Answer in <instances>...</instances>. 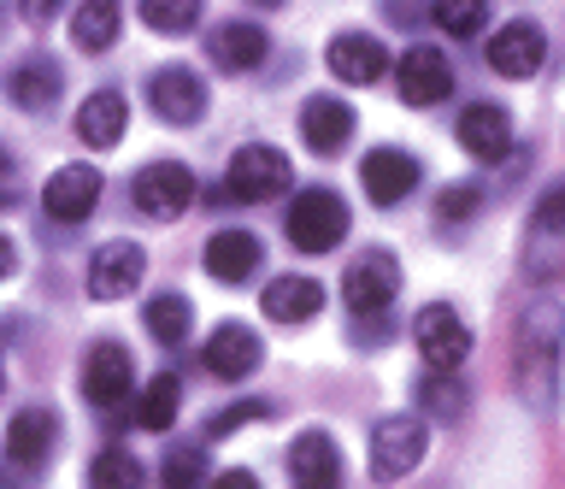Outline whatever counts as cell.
I'll use <instances>...</instances> for the list:
<instances>
[{
  "instance_id": "cell-1",
  "label": "cell",
  "mask_w": 565,
  "mask_h": 489,
  "mask_svg": "<svg viewBox=\"0 0 565 489\" xmlns=\"http://www.w3.org/2000/svg\"><path fill=\"white\" fill-rule=\"evenodd\" d=\"M559 354H565V307L554 295H536L519 312V330H512V383L536 413L554 407L559 390Z\"/></svg>"
},
{
  "instance_id": "cell-2",
  "label": "cell",
  "mask_w": 565,
  "mask_h": 489,
  "mask_svg": "<svg viewBox=\"0 0 565 489\" xmlns=\"http://www.w3.org/2000/svg\"><path fill=\"white\" fill-rule=\"evenodd\" d=\"M348 236V201L335 189H300L289 201V242L300 254H330Z\"/></svg>"
},
{
  "instance_id": "cell-3",
  "label": "cell",
  "mask_w": 565,
  "mask_h": 489,
  "mask_svg": "<svg viewBox=\"0 0 565 489\" xmlns=\"http://www.w3.org/2000/svg\"><path fill=\"white\" fill-rule=\"evenodd\" d=\"M424 448H430V430H424L418 413L377 418V430H371V478H377V483H401L406 471L424 460Z\"/></svg>"
},
{
  "instance_id": "cell-4",
  "label": "cell",
  "mask_w": 565,
  "mask_h": 489,
  "mask_svg": "<svg viewBox=\"0 0 565 489\" xmlns=\"http://www.w3.org/2000/svg\"><path fill=\"white\" fill-rule=\"evenodd\" d=\"M289 153L282 148H265V142H247L230 153V166H224V195H236V201H271L289 189Z\"/></svg>"
},
{
  "instance_id": "cell-5",
  "label": "cell",
  "mask_w": 565,
  "mask_h": 489,
  "mask_svg": "<svg viewBox=\"0 0 565 489\" xmlns=\"http://www.w3.org/2000/svg\"><path fill=\"white\" fill-rule=\"evenodd\" d=\"M395 89L406 107H436V100H448L454 95V65L441 47L430 42H413L406 54L395 60Z\"/></svg>"
},
{
  "instance_id": "cell-6",
  "label": "cell",
  "mask_w": 565,
  "mask_h": 489,
  "mask_svg": "<svg viewBox=\"0 0 565 489\" xmlns=\"http://www.w3.org/2000/svg\"><path fill=\"white\" fill-rule=\"evenodd\" d=\"M418 354L430 372H459L471 360V325L448 301H430L418 312Z\"/></svg>"
},
{
  "instance_id": "cell-7",
  "label": "cell",
  "mask_w": 565,
  "mask_h": 489,
  "mask_svg": "<svg viewBox=\"0 0 565 489\" xmlns=\"http://www.w3.org/2000/svg\"><path fill=\"white\" fill-rule=\"evenodd\" d=\"M401 295V259L388 248H365L353 266L342 272V301L353 312H383Z\"/></svg>"
},
{
  "instance_id": "cell-8",
  "label": "cell",
  "mask_w": 565,
  "mask_h": 489,
  "mask_svg": "<svg viewBox=\"0 0 565 489\" xmlns=\"http://www.w3.org/2000/svg\"><path fill=\"white\" fill-rule=\"evenodd\" d=\"M130 201H136L148 219H177V213H183V206L194 201V171L177 166V160L141 166L136 183H130Z\"/></svg>"
},
{
  "instance_id": "cell-9",
  "label": "cell",
  "mask_w": 565,
  "mask_h": 489,
  "mask_svg": "<svg viewBox=\"0 0 565 489\" xmlns=\"http://www.w3.org/2000/svg\"><path fill=\"white\" fill-rule=\"evenodd\" d=\"M148 107L166 118V125H201L206 118V83L189 65H159L148 83Z\"/></svg>"
},
{
  "instance_id": "cell-10",
  "label": "cell",
  "mask_w": 565,
  "mask_h": 489,
  "mask_svg": "<svg viewBox=\"0 0 565 489\" xmlns=\"http://www.w3.org/2000/svg\"><path fill=\"white\" fill-rule=\"evenodd\" d=\"M53 443H60V418H53V407L12 413V425H7V466L18 471V478H35V471L47 466Z\"/></svg>"
},
{
  "instance_id": "cell-11",
  "label": "cell",
  "mask_w": 565,
  "mask_h": 489,
  "mask_svg": "<svg viewBox=\"0 0 565 489\" xmlns=\"http://www.w3.org/2000/svg\"><path fill=\"white\" fill-rule=\"evenodd\" d=\"M141 272H148V254L136 242H100L95 259H88V295L95 301H124V295H136Z\"/></svg>"
},
{
  "instance_id": "cell-12",
  "label": "cell",
  "mask_w": 565,
  "mask_h": 489,
  "mask_svg": "<svg viewBox=\"0 0 565 489\" xmlns=\"http://www.w3.org/2000/svg\"><path fill=\"white\" fill-rule=\"evenodd\" d=\"M542 60H547V36H542V24H530V19H512L489 36V65L512 83L536 77Z\"/></svg>"
},
{
  "instance_id": "cell-13",
  "label": "cell",
  "mask_w": 565,
  "mask_h": 489,
  "mask_svg": "<svg viewBox=\"0 0 565 489\" xmlns=\"http://www.w3.org/2000/svg\"><path fill=\"white\" fill-rule=\"evenodd\" d=\"M130 354H124V342H95L83 354V395H88V407H124L130 401Z\"/></svg>"
},
{
  "instance_id": "cell-14",
  "label": "cell",
  "mask_w": 565,
  "mask_h": 489,
  "mask_svg": "<svg viewBox=\"0 0 565 489\" xmlns=\"http://www.w3.org/2000/svg\"><path fill=\"white\" fill-rule=\"evenodd\" d=\"M95 201H100V171L95 166H60L47 178V189H42V206H47V219H60V224H77V219H88L95 213Z\"/></svg>"
},
{
  "instance_id": "cell-15",
  "label": "cell",
  "mask_w": 565,
  "mask_h": 489,
  "mask_svg": "<svg viewBox=\"0 0 565 489\" xmlns=\"http://www.w3.org/2000/svg\"><path fill=\"white\" fill-rule=\"evenodd\" d=\"M289 478L295 489H335L342 483V448L330 430H300L289 443Z\"/></svg>"
},
{
  "instance_id": "cell-16",
  "label": "cell",
  "mask_w": 565,
  "mask_h": 489,
  "mask_svg": "<svg viewBox=\"0 0 565 489\" xmlns=\"http://www.w3.org/2000/svg\"><path fill=\"white\" fill-rule=\"evenodd\" d=\"M201 360H206V372H212V378L236 383V378H254V372H259L265 348H259V337H254L247 325H218V330L206 337Z\"/></svg>"
},
{
  "instance_id": "cell-17",
  "label": "cell",
  "mask_w": 565,
  "mask_h": 489,
  "mask_svg": "<svg viewBox=\"0 0 565 489\" xmlns=\"http://www.w3.org/2000/svg\"><path fill=\"white\" fill-rule=\"evenodd\" d=\"M360 183H365V195L377 206H395V201H406L418 189V160L401 153V148H371L360 160Z\"/></svg>"
},
{
  "instance_id": "cell-18",
  "label": "cell",
  "mask_w": 565,
  "mask_h": 489,
  "mask_svg": "<svg viewBox=\"0 0 565 489\" xmlns=\"http://www.w3.org/2000/svg\"><path fill=\"white\" fill-rule=\"evenodd\" d=\"M459 148L471 153V160H507L512 153V118L507 107H494V100H477V107L459 113Z\"/></svg>"
},
{
  "instance_id": "cell-19",
  "label": "cell",
  "mask_w": 565,
  "mask_h": 489,
  "mask_svg": "<svg viewBox=\"0 0 565 489\" xmlns=\"http://www.w3.org/2000/svg\"><path fill=\"white\" fill-rule=\"evenodd\" d=\"M300 136H307L312 153H342L353 142V107L342 95H312L300 107Z\"/></svg>"
},
{
  "instance_id": "cell-20",
  "label": "cell",
  "mask_w": 565,
  "mask_h": 489,
  "mask_svg": "<svg viewBox=\"0 0 565 489\" xmlns=\"http://www.w3.org/2000/svg\"><path fill=\"white\" fill-rule=\"evenodd\" d=\"M330 72L342 77V83H377V77H388V47L377 42V36H365V30H348V36H335L330 42Z\"/></svg>"
},
{
  "instance_id": "cell-21",
  "label": "cell",
  "mask_w": 565,
  "mask_h": 489,
  "mask_svg": "<svg viewBox=\"0 0 565 489\" xmlns=\"http://www.w3.org/2000/svg\"><path fill=\"white\" fill-rule=\"evenodd\" d=\"M124 125H130V107H124L118 89H95V95L77 107V142L95 148V153L118 148V142H124Z\"/></svg>"
},
{
  "instance_id": "cell-22",
  "label": "cell",
  "mask_w": 565,
  "mask_h": 489,
  "mask_svg": "<svg viewBox=\"0 0 565 489\" xmlns=\"http://www.w3.org/2000/svg\"><path fill=\"white\" fill-rule=\"evenodd\" d=\"M60 89H65V77H60V65H53L47 54L18 60L7 72V100H12V107H24V113H47L53 100H60Z\"/></svg>"
},
{
  "instance_id": "cell-23",
  "label": "cell",
  "mask_w": 565,
  "mask_h": 489,
  "mask_svg": "<svg viewBox=\"0 0 565 489\" xmlns=\"http://www.w3.org/2000/svg\"><path fill=\"white\" fill-rule=\"evenodd\" d=\"M206 54H212V65H224V72H254V65H265V54H271V42H265L259 24L230 19L206 36Z\"/></svg>"
},
{
  "instance_id": "cell-24",
  "label": "cell",
  "mask_w": 565,
  "mask_h": 489,
  "mask_svg": "<svg viewBox=\"0 0 565 489\" xmlns=\"http://www.w3.org/2000/svg\"><path fill=\"white\" fill-rule=\"evenodd\" d=\"M206 272L218 284H247L259 272V236L254 231H218L206 242Z\"/></svg>"
},
{
  "instance_id": "cell-25",
  "label": "cell",
  "mask_w": 565,
  "mask_h": 489,
  "mask_svg": "<svg viewBox=\"0 0 565 489\" xmlns=\"http://www.w3.org/2000/svg\"><path fill=\"white\" fill-rule=\"evenodd\" d=\"M265 319L277 325H307L318 307H324V284H312V277H277V284H265L259 295Z\"/></svg>"
},
{
  "instance_id": "cell-26",
  "label": "cell",
  "mask_w": 565,
  "mask_h": 489,
  "mask_svg": "<svg viewBox=\"0 0 565 489\" xmlns=\"http://www.w3.org/2000/svg\"><path fill=\"white\" fill-rule=\"evenodd\" d=\"M177 407H183V383H177V372H159L153 383H141L130 418H136L141 430H171L177 425Z\"/></svg>"
},
{
  "instance_id": "cell-27",
  "label": "cell",
  "mask_w": 565,
  "mask_h": 489,
  "mask_svg": "<svg viewBox=\"0 0 565 489\" xmlns=\"http://www.w3.org/2000/svg\"><path fill=\"white\" fill-rule=\"evenodd\" d=\"M71 42L83 54H106L118 42V0H83L77 19H71Z\"/></svg>"
},
{
  "instance_id": "cell-28",
  "label": "cell",
  "mask_w": 565,
  "mask_h": 489,
  "mask_svg": "<svg viewBox=\"0 0 565 489\" xmlns=\"http://www.w3.org/2000/svg\"><path fill=\"white\" fill-rule=\"evenodd\" d=\"M141 319H148V337H153L159 348H183L189 330H194V307L183 301V295H153Z\"/></svg>"
},
{
  "instance_id": "cell-29",
  "label": "cell",
  "mask_w": 565,
  "mask_h": 489,
  "mask_svg": "<svg viewBox=\"0 0 565 489\" xmlns=\"http://www.w3.org/2000/svg\"><path fill=\"white\" fill-rule=\"evenodd\" d=\"M542 248L565 254V183L547 189V195L536 201V213H530V259H536Z\"/></svg>"
},
{
  "instance_id": "cell-30",
  "label": "cell",
  "mask_w": 565,
  "mask_h": 489,
  "mask_svg": "<svg viewBox=\"0 0 565 489\" xmlns=\"http://www.w3.org/2000/svg\"><path fill=\"white\" fill-rule=\"evenodd\" d=\"M418 401H424V413H436V418H459L471 395H466V383H459V372H424Z\"/></svg>"
},
{
  "instance_id": "cell-31",
  "label": "cell",
  "mask_w": 565,
  "mask_h": 489,
  "mask_svg": "<svg viewBox=\"0 0 565 489\" xmlns=\"http://www.w3.org/2000/svg\"><path fill=\"white\" fill-rule=\"evenodd\" d=\"M141 24L159 36H189L201 24V0H141Z\"/></svg>"
},
{
  "instance_id": "cell-32",
  "label": "cell",
  "mask_w": 565,
  "mask_h": 489,
  "mask_svg": "<svg viewBox=\"0 0 565 489\" xmlns=\"http://www.w3.org/2000/svg\"><path fill=\"white\" fill-rule=\"evenodd\" d=\"M88 489H141V460L124 448H100L88 466Z\"/></svg>"
},
{
  "instance_id": "cell-33",
  "label": "cell",
  "mask_w": 565,
  "mask_h": 489,
  "mask_svg": "<svg viewBox=\"0 0 565 489\" xmlns=\"http://www.w3.org/2000/svg\"><path fill=\"white\" fill-rule=\"evenodd\" d=\"M436 24L448 36H477L489 24V0H436Z\"/></svg>"
},
{
  "instance_id": "cell-34",
  "label": "cell",
  "mask_w": 565,
  "mask_h": 489,
  "mask_svg": "<svg viewBox=\"0 0 565 489\" xmlns=\"http://www.w3.org/2000/svg\"><path fill=\"white\" fill-rule=\"evenodd\" d=\"M206 483V454L201 448H171L166 454V489H201Z\"/></svg>"
},
{
  "instance_id": "cell-35",
  "label": "cell",
  "mask_w": 565,
  "mask_h": 489,
  "mask_svg": "<svg viewBox=\"0 0 565 489\" xmlns=\"http://www.w3.org/2000/svg\"><path fill=\"white\" fill-rule=\"evenodd\" d=\"M265 413H271L265 401H236V407H224V413H212V418H206V436H230V430L254 425V418H265Z\"/></svg>"
},
{
  "instance_id": "cell-36",
  "label": "cell",
  "mask_w": 565,
  "mask_h": 489,
  "mask_svg": "<svg viewBox=\"0 0 565 489\" xmlns=\"http://www.w3.org/2000/svg\"><path fill=\"white\" fill-rule=\"evenodd\" d=\"M477 201H483V195H477V189H471V183H459V189H441V201H436V213H441V219H448V224H459V219H471V213H477Z\"/></svg>"
},
{
  "instance_id": "cell-37",
  "label": "cell",
  "mask_w": 565,
  "mask_h": 489,
  "mask_svg": "<svg viewBox=\"0 0 565 489\" xmlns=\"http://www.w3.org/2000/svg\"><path fill=\"white\" fill-rule=\"evenodd\" d=\"M12 201H18V160L0 148V206H12Z\"/></svg>"
},
{
  "instance_id": "cell-38",
  "label": "cell",
  "mask_w": 565,
  "mask_h": 489,
  "mask_svg": "<svg viewBox=\"0 0 565 489\" xmlns=\"http://www.w3.org/2000/svg\"><path fill=\"white\" fill-rule=\"evenodd\" d=\"M65 0H18V12H24V24H53V12H60Z\"/></svg>"
},
{
  "instance_id": "cell-39",
  "label": "cell",
  "mask_w": 565,
  "mask_h": 489,
  "mask_svg": "<svg viewBox=\"0 0 565 489\" xmlns=\"http://www.w3.org/2000/svg\"><path fill=\"white\" fill-rule=\"evenodd\" d=\"M212 489H259V478L247 466H230V471H218V478H212Z\"/></svg>"
},
{
  "instance_id": "cell-40",
  "label": "cell",
  "mask_w": 565,
  "mask_h": 489,
  "mask_svg": "<svg viewBox=\"0 0 565 489\" xmlns=\"http://www.w3.org/2000/svg\"><path fill=\"white\" fill-rule=\"evenodd\" d=\"M18 272V248H12V242L7 236H0V284H7V277Z\"/></svg>"
},
{
  "instance_id": "cell-41",
  "label": "cell",
  "mask_w": 565,
  "mask_h": 489,
  "mask_svg": "<svg viewBox=\"0 0 565 489\" xmlns=\"http://www.w3.org/2000/svg\"><path fill=\"white\" fill-rule=\"evenodd\" d=\"M254 7H282V0H254Z\"/></svg>"
}]
</instances>
